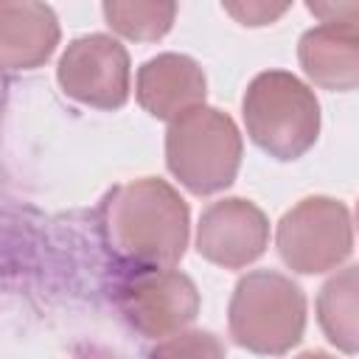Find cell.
<instances>
[{"mask_svg":"<svg viewBox=\"0 0 359 359\" xmlns=\"http://www.w3.org/2000/svg\"><path fill=\"white\" fill-rule=\"evenodd\" d=\"M227 323L238 348L258 356H283L303 339L306 294L275 269L247 272L233 289Z\"/></svg>","mask_w":359,"mask_h":359,"instance_id":"cell-2","label":"cell"},{"mask_svg":"<svg viewBox=\"0 0 359 359\" xmlns=\"http://www.w3.org/2000/svg\"><path fill=\"white\" fill-rule=\"evenodd\" d=\"M149 359H224V345L210 331H180L157 342Z\"/></svg>","mask_w":359,"mask_h":359,"instance_id":"cell-14","label":"cell"},{"mask_svg":"<svg viewBox=\"0 0 359 359\" xmlns=\"http://www.w3.org/2000/svg\"><path fill=\"white\" fill-rule=\"evenodd\" d=\"M241 151L244 143L236 121L216 107H199L177 118L165 132V165L196 196L233 185Z\"/></svg>","mask_w":359,"mask_h":359,"instance_id":"cell-4","label":"cell"},{"mask_svg":"<svg viewBox=\"0 0 359 359\" xmlns=\"http://www.w3.org/2000/svg\"><path fill=\"white\" fill-rule=\"evenodd\" d=\"M59 45V20L45 3H0V62L6 70H34Z\"/></svg>","mask_w":359,"mask_h":359,"instance_id":"cell-10","label":"cell"},{"mask_svg":"<svg viewBox=\"0 0 359 359\" xmlns=\"http://www.w3.org/2000/svg\"><path fill=\"white\" fill-rule=\"evenodd\" d=\"M56 79L76 104L121 109L129 98V53L107 34L76 36L56 65Z\"/></svg>","mask_w":359,"mask_h":359,"instance_id":"cell-7","label":"cell"},{"mask_svg":"<svg viewBox=\"0 0 359 359\" xmlns=\"http://www.w3.org/2000/svg\"><path fill=\"white\" fill-rule=\"evenodd\" d=\"M297 62L309 81L323 90L345 93L359 87V31L317 25L297 42Z\"/></svg>","mask_w":359,"mask_h":359,"instance_id":"cell-11","label":"cell"},{"mask_svg":"<svg viewBox=\"0 0 359 359\" xmlns=\"http://www.w3.org/2000/svg\"><path fill=\"white\" fill-rule=\"evenodd\" d=\"M269 222L264 210L241 196H227L205 208L196 227V252L224 269H241L264 255Z\"/></svg>","mask_w":359,"mask_h":359,"instance_id":"cell-8","label":"cell"},{"mask_svg":"<svg viewBox=\"0 0 359 359\" xmlns=\"http://www.w3.org/2000/svg\"><path fill=\"white\" fill-rule=\"evenodd\" d=\"M356 219H359V205H356Z\"/></svg>","mask_w":359,"mask_h":359,"instance_id":"cell-18","label":"cell"},{"mask_svg":"<svg viewBox=\"0 0 359 359\" xmlns=\"http://www.w3.org/2000/svg\"><path fill=\"white\" fill-rule=\"evenodd\" d=\"M222 8L241 25H269L289 11V3H222Z\"/></svg>","mask_w":359,"mask_h":359,"instance_id":"cell-15","label":"cell"},{"mask_svg":"<svg viewBox=\"0 0 359 359\" xmlns=\"http://www.w3.org/2000/svg\"><path fill=\"white\" fill-rule=\"evenodd\" d=\"M297 359H334V356L325 353V351H306V353H300Z\"/></svg>","mask_w":359,"mask_h":359,"instance_id":"cell-17","label":"cell"},{"mask_svg":"<svg viewBox=\"0 0 359 359\" xmlns=\"http://www.w3.org/2000/svg\"><path fill=\"white\" fill-rule=\"evenodd\" d=\"M129 328L146 339L174 337L199 314L196 283L180 269H135L115 292Z\"/></svg>","mask_w":359,"mask_h":359,"instance_id":"cell-6","label":"cell"},{"mask_svg":"<svg viewBox=\"0 0 359 359\" xmlns=\"http://www.w3.org/2000/svg\"><path fill=\"white\" fill-rule=\"evenodd\" d=\"M275 244L289 269L300 275L328 272L353 250L348 208L331 196H306L280 216Z\"/></svg>","mask_w":359,"mask_h":359,"instance_id":"cell-5","label":"cell"},{"mask_svg":"<svg viewBox=\"0 0 359 359\" xmlns=\"http://www.w3.org/2000/svg\"><path fill=\"white\" fill-rule=\"evenodd\" d=\"M107 25L135 42H154L165 36L174 25L177 17V3L174 0H107L101 6Z\"/></svg>","mask_w":359,"mask_h":359,"instance_id":"cell-13","label":"cell"},{"mask_svg":"<svg viewBox=\"0 0 359 359\" xmlns=\"http://www.w3.org/2000/svg\"><path fill=\"white\" fill-rule=\"evenodd\" d=\"M241 112L250 140L275 160H297L317 143L320 104L294 73H258L244 93Z\"/></svg>","mask_w":359,"mask_h":359,"instance_id":"cell-3","label":"cell"},{"mask_svg":"<svg viewBox=\"0 0 359 359\" xmlns=\"http://www.w3.org/2000/svg\"><path fill=\"white\" fill-rule=\"evenodd\" d=\"M306 8L323 20V25H334V28H351V31H359V3L356 0H348V3H314L309 0Z\"/></svg>","mask_w":359,"mask_h":359,"instance_id":"cell-16","label":"cell"},{"mask_svg":"<svg viewBox=\"0 0 359 359\" xmlns=\"http://www.w3.org/2000/svg\"><path fill=\"white\" fill-rule=\"evenodd\" d=\"M188 202L160 177L115 185L98 208L107 252L135 269H171L188 247Z\"/></svg>","mask_w":359,"mask_h":359,"instance_id":"cell-1","label":"cell"},{"mask_svg":"<svg viewBox=\"0 0 359 359\" xmlns=\"http://www.w3.org/2000/svg\"><path fill=\"white\" fill-rule=\"evenodd\" d=\"M325 339L342 353H359V264L331 275L317 294Z\"/></svg>","mask_w":359,"mask_h":359,"instance_id":"cell-12","label":"cell"},{"mask_svg":"<svg viewBox=\"0 0 359 359\" xmlns=\"http://www.w3.org/2000/svg\"><path fill=\"white\" fill-rule=\"evenodd\" d=\"M137 104L160 121L174 123L177 118L205 107L208 79L196 59L185 53H160L137 70Z\"/></svg>","mask_w":359,"mask_h":359,"instance_id":"cell-9","label":"cell"}]
</instances>
